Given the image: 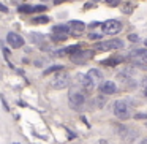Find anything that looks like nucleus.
Instances as JSON below:
<instances>
[{
  "label": "nucleus",
  "instance_id": "14",
  "mask_svg": "<svg viewBox=\"0 0 147 144\" xmlns=\"http://www.w3.org/2000/svg\"><path fill=\"white\" fill-rule=\"evenodd\" d=\"M32 22L33 24H48L49 22V18L48 16H36V18H33Z\"/></svg>",
  "mask_w": 147,
  "mask_h": 144
},
{
  "label": "nucleus",
  "instance_id": "26",
  "mask_svg": "<svg viewBox=\"0 0 147 144\" xmlns=\"http://www.w3.org/2000/svg\"><path fill=\"white\" fill-rule=\"evenodd\" d=\"M144 95H146V97H147V87H146V90H144Z\"/></svg>",
  "mask_w": 147,
  "mask_h": 144
},
{
  "label": "nucleus",
  "instance_id": "16",
  "mask_svg": "<svg viewBox=\"0 0 147 144\" xmlns=\"http://www.w3.org/2000/svg\"><path fill=\"white\" fill-rule=\"evenodd\" d=\"M122 62V57H112L111 60H105L103 64L105 65H117V64H120Z\"/></svg>",
  "mask_w": 147,
  "mask_h": 144
},
{
  "label": "nucleus",
  "instance_id": "15",
  "mask_svg": "<svg viewBox=\"0 0 147 144\" xmlns=\"http://www.w3.org/2000/svg\"><path fill=\"white\" fill-rule=\"evenodd\" d=\"M59 70H63V65H52V67H49V68L45 70V74H51V73L59 71Z\"/></svg>",
  "mask_w": 147,
  "mask_h": 144
},
{
  "label": "nucleus",
  "instance_id": "2",
  "mask_svg": "<svg viewBox=\"0 0 147 144\" xmlns=\"http://www.w3.org/2000/svg\"><path fill=\"white\" fill-rule=\"evenodd\" d=\"M114 114H115V117L125 120V119L130 117V106L125 101H122V100H117L114 103Z\"/></svg>",
  "mask_w": 147,
  "mask_h": 144
},
{
  "label": "nucleus",
  "instance_id": "8",
  "mask_svg": "<svg viewBox=\"0 0 147 144\" xmlns=\"http://www.w3.org/2000/svg\"><path fill=\"white\" fill-rule=\"evenodd\" d=\"M100 49H119V48H123V41L119 38H112L109 40V41L106 43H100V45H96Z\"/></svg>",
  "mask_w": 147,
  "mask_h": 144
},
{
  "label": "nucleus",
  "instance_id": "21",
  "mask_svg": "<svg viewBox=\"0 0 147 144\" xmlns=\"http://www.w3.org/2000/svg\"><path fill=\"white\" fill-rule=\"evenodd\" d=\"M0 11H2V13H8V8L5 7L3 3H0Z\"/></svg>",
  "mask_w": 147,
  "mask_h": 144
},
{
  "label": "nucleus",
  "instance_id": "28",
  "mask_svg": "<svg viewBox=\"0 0 147 144\" xmlns=\"http://www.w3.org/2000/svg\"><path fill=\"white\" fill-rule=\"evenodd\" d=\"M146 46H147V40H146Z\"/></svg>",
  "mask_w": 147,
  "mask_h": 144
},
{
  "label": "nucleus",
  "instance_id": "6",
  "mask_svg": "<svg viewBox=\"0 0 147 144\" xmlns=\"http://www.w3.org/2000/svg\"><path fill=\"white\" fill-rule=\"evenodd\" d=\"M86 76L89 78V81L93 84V86H96V84H101V82H103V73H101L100 70H96V68H92V70H89Z\"/></svg>",
  "mask_w": 147,
  "mask_h": 144
},
{
  "label": "nucleus",
  "instance_id": "1",
  "mask_svg": "<svg viewBox=\"0 0 147 144\" xmlns=\"http://www.w3.org/2000/svg\"><path fill=\"white\" fill-rule=\"evenodd\" d=\"M101 29H103V33H106V35H115L122 30V22L115 19H109L101 24Z\"/></svg>",
  "mask_w": 147,
  "mask_h": 144
},
{
  "label": "nucleus",
  "instance_id": "13",
  "mask_svg": "<svg viewBox=\"0 0 147 144\" xmlns=\"http://www.w3.org/2000/svg\"><path fill=\"white\" fill-rule=\"evenodd\" d=\"M52 32H54V33H70L71 30H70V27H68V26H62V24H60V26H54V27H52Z\"/></svg>",
  "mask_w": 147,
  "mask_h": 144
},
{
  "label": "nucleus",
  "instance_id": "18",
  "mask_svg": "<svg viewBox=\"0 0 147 144\" xmlns=\"http://www.w3.org/2000/svg\"><path fill=\"white\" fill-rule=\"evenodd\" d=\"M122 11H123L125 14H130V13H131V5H130V3H125L123 8H122Z\"/></svg>",
  "mask_w": 147,
  "mask_h": 144
},
{
  "label": "nucleus",
  "instance_id": "5",
  "mask_svg": "<svg viewBox=\"0 0 147 144\" xmlns=\"http://www.w3.org/2000/svg\"><path fill=\"white\" fill-rule=\"evenodd\" d=\"M7 41H8V45L13 46V48H21V46H24V38L19 33H14V32H10L7 35Z\"/></svg>",
  "mask_w": 147,
  "mask_h": 144
},
{
  "label": "nucleus",
  "instance_id": "4",
  "mask_svg": "<svg viewBox=\"0 0 147 144\" xmlns=\"http://www.w3.org/2000/svg\"><path fill=\"white\" fill-rule=\"evenodd\" d=\"M93 57V51H78V52H74L73 55H71V60L74 62V64H84V62H87L89 59H92Z\"/></svg>",
  "mask_w": 147,
  "mask_h": 144
},
{
  "label": "nucleus",
  "instance_id": "19",
  "mask_svg": "<svg viewBox=\"0 0 147 144\" xmlns=\"http://www.w3.org/2000/svg\"><path fill=\"white\" fill-rule=\"evenodd\" d=\"M106 3H108L109 7H117V5L120 3V0H106Z\"/></svg>",
  "mask_w": 147,
  "mask_h": 144
},
{
  "label": "nucleus",
  "instance_id": "3",
  "mask_svg": "<svg viewBox=\"0 0 147 144\" xmlns=\"http://www.w3.org/2000/svg\"><path fill=\"white\" fill-rule=\"evenodd\" d=\"M84 101H86V97H84V93L78 92V90H74V92L70 93V106H71L73 109L79 111L81 106L84 105Z\"/></svg>",
  "mask_w": 147,
  "mask_h": 144
},
{
  "label": "nucleus",
  "instance_id": "17",
  "mask_svg": "<svg viewBox=\"0 0 147 144\" xmlns=\"http://www.w3.org/2000/svg\"><path fill=\"white\" fill-rule=\"evenodd\" d=\"M30 40L35 43H41L43 40H45V37L43 35H38V33H30Z\"/></svg>",
  "mask_w": 147,
  "mask_h": 144
},
{
  "label": "nucleus",
  "instance_id": "29",
  "mask_svg": "<svg viewBox=\"0 0 147 144\" xmlns=\"http://www.w3.org/2000/svg\"><path fill=\"white\" fill-rule=\"evenodd\" d=\"M146 125H147V122H146Z\"/></svg>",
  "mask_w": 147,
  "mask_h": 144
},
{
  "label": "nucleus",
  "instance_id": "24",
  "mask_svg": "<svg viewBox=\"0 0 147 144\" xmlns=\"http://www.w3.org/2000/svg\"><path fill=\"white\" fill-rule=\"evenodd\" d=\"M65 2H68V0H54L55 5H60V3H65Z\"/></svg>",
  "mask_w": 147,
  "mask_h": 144
},
{
  "label": "nucleus",
  "instance_id": "9",
  "mask_svg": "<svg viewBox=\"0 0 147 144\" xmlns=\"http://www.w3.org/2000/svg\"><path fill=\"white\" fill-rule=\"evenodd\" d=\"M68 27H70V30H71V33H73V35H79L81 32H84L86 24H84L82 21L73 19V21H70V22H68Z\"/></svg>",
  "mask_w": 147,
  "mask_h": 144
},
{
  "label": "nucleus",
  "instance_id": "10",
  "mask_svg": "<svg viewBox=\"0 0 147 144\" xmlns=\"http://www.w3.org/2000/svg\"><path fill=\"white\" fill-rule=\"evenodd\" d=\"M68 84H70V79H68L67 74H59V76L52 81V87H54V89H65V87H68Z\"/></svg>",
  "mask_w": 147,
  "mask_h": 144
},
{
  "label": "nucleus",
  "instance_id": "11",
  "mask_svg": "<svg viewBox=\"0 0 147 144\" xmlns=\"http://www.w3.org/2000/svg\"><path fill=\"white\" fill-rule=\"evenodd\" d=\"M48 10L45 5H36V7H32V5H21L19 7V13H41V11Z\"/></svg>",
  "mask_w": 147,
  "mask_h": 144
},
{
  "label": "nucleus",
  "instance_id": "12",
  "mask_svg": "<svg viewBox=\"0 0 147 144\" xmlns=\"http://www.w3.org/2000/svg\"><path fill=\"white\" fill-rule=\"evenodd\" d=\"M130 57L138 60V62L147 64V49H134V51L130 52Z\"/></svg>",
  "mask_w": 147,
  "mask_h": 144
},
{
  "label": "nucleus",
  "instance_id": "7",
  "mask_svg": "<svg viewBox=\"0 0 147 144\" xmlns=\"http://www.w3.org/2000/svg\"><path fill=\"white\" fill-rule=\"evenodd\" d=\"M115 90H117V86L112 81H103L100 84V92L103 95H112V93H115Z\"/></svg>",
  "mask_w": 147,
  "mask_h": 144
},
{
  "label": "nucleus",
  "instance_id": "22",
  "mask_svg": "<svg viewBox=\"0 0 147 144\" xmlns=\"http://www.w3.org/2000/svg\"><path fill=\"white\" fill-rule=\"evenodd\" d=\"M128 38H130V41H138V40H139V37H138V35H130Z\"/></svg>",
  "mask_w": 147,
  "mask_h": 144
},
{
  "label": "nucleus",
  "instance_id": "25",
  "mask_svg": "<svg viewBox=\"0 0 147 144\" xmlns=\"http://www.w3.org/2000/svg\"><path fill=\"white\" fill-rule=\"evenodd\" d=\"M139 144H147V139H142V141H141Z\"/></svg>",
  "mask_w": 147,
  "mask_h": 144
},
{
  "label": "nucleus",
  "instance_id": "23",
  "mask_svg": "<svg viewBox=\"0 0 147 144\" xmlns=\"http://www.w3.org/2000/svg\"><path fill=\"white\" fill-rule=\"evenodd\" d=\"M134 117L136 119H147V114H136Z\"/></svg>",
  "mask_w": 147,
  "mask_h": 144
},
{
  "label": "nucleus",
  "instance_id": "27",
  "mask_svg": "<svg viewBox=\"0 0 147 144\" xmlns=\"http://www.w3.org/2000/svg\"><path fill=\"white\" fill-rule=\"evenodd\" d=\"M41 2H48V0H41Z\"/></svg>",
  "mask_w": 147,
  "mask_h": 144
},
{
  "label": "nucleus",
  "instance_id": "20",
  "mask_svg": "<svg viewBox=\"0 0 147 144\" xmlns=\"http://www.w3.org/2000/svg\"><path fill=\"white\" fill-rule=\"evenodd\" d=\"M90 40H100L101 38V33H90Z\"/></svg>",
  "mask_w": 147,
  "mask_h": 144
}]
</instances>
